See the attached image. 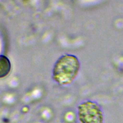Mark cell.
I'll list each match as a JSON object with an SVG mask.
<instances>
[{"label": "cell", "mask_w": 123, "mask_h": 123, "mask_svg": "<svg viewBox=\"0 0 123 123\" xmlns=\"http://www.w3.org/2000/svg\"><path fill=\"white\" fill-rule=\"evenodd\" d=\"M80 68V63L76 56L68 54L63 55L55 63L52 78L60 84H69L77 76Z\"/></svg>", "instance_id": "1"}, {"label": "cell", "mask_w": 123, "mask_h": 123, "mask_svg": "<svg viewBox=\"0 0 123 123\" xmlns=\"http://www.w3.org/2000/svg\"><path fill=\"white\" fill-rule=\"evenodd\" d=\"M78 116L81 123H103V122L100 106L91 100L86 101L78 105Z\"/></svg>", "instance_id": "2"}, {"label": "cell", "mask_w": 123, "mask_h": 123, "mask_svg": "<svg viewBox=\"0 0 123 123\" xmlns=\"http://www.w3.org/2000/svg\"><path fill=\"white\" fill-rule=\"evenodd\" d=\"M11 68V64L9 59L4 55H0V78L6 76Z\"/></svg>", "instance_id": "3"}]
</instances>
